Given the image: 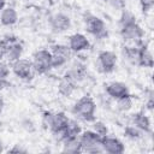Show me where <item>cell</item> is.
<instances>
[{
  "instance_id": "obj_1",
  "label": "cell",
  "mask_w": 154,
  "mask_h": 154,
  "mask_svg": "<svg viewBox=\"0 0 154 154\" xmlns=\"http://www.w3.org/2000/svg\"><path fill=\"white\" fill-rule=\"evenodd\" d=\"M71 111L77 118L84 122H94L95 112H96V103L90 96H82L73 103Z\"/></svg>"
},
{
  "instance_id": "obj_2",
  "label": "cell",
  "mask_w": 154,
  "mask_h": 154,
  "mask_svg": "<svg viewBox=\"0 0 154 154\" xmlns=\"http://www.w3.org/2000/svg\"><path fill=\"white\" fill-rule=\"evenodd\" d=\"M70 118L64 112H45L43 123L54 135H61L69 123Z\"/></svg>"
},
{
  "instance_id": "obj_3",
  "label": "cell",
  "mask_w": 154,
  "mask_h": 154,
  "mask_svg": "<svg viewBox=\"0 0 154 154\" xmlns=\"http://www.w3.org/2000/svg\"><path fill=\"white\" fill-rule=\"evenodd\" d=\"M79 141L82 144V152L90 154L103 153L101 146L102 137L99 136L93 130H84V131L82 130V132L79 134Z\"/></svg>"
},
{
  "instance_id": "obj_4",
  "label": "cell",
  "mask_w": 154,
  "mask_h": 154,
  "mask_svg": "<svg viewBox=\"0 0 154 154\" xmlns=\"http://www.w3.org/2000/svg\"><path fill=\"white\" fill-rule=\"evenodd\" d=\"M32 67L36 73L43 75L51 71L52 67V53L49 49H38L32 54Z\"/></svg>"
},
{
  "instance_id": "obj_5",
  "label": "cell",
  "mask_w": 154,
  "mask_h": 154,
  "mask_svg": "<svg viewBox=\"0 0 154 154\" xmlns=\"http://www.w3.org/2000/svg\"><path fill=\"white\" fill-rule=\"evenodd\" d=\"M118 57L112 51H101L96 58V67L102 73H111L116 70Z\"/></svg>"
},
{
  "instance_id": "obj_6",
  "label": "cell",
  "mask_w": 154,
  "mask_h": 154,
  "mask_svg": "<svg viewBox=\"0 0 154 154\" xmlns=\"http://www.w3.org/2000/svg\"><path fill=\"white\" fill-rule=\"evenodd\" d=\"M51 53H52V67L53 69L65 66L70 61L71 55H72V52L67 45H54L52 46Z\"/></svg>"
},
{
  "instance_id": "obj_7",
  "label": "cell",
  "mask_w": 154,
  "mask_h": 154,
  "mask_svg": "<svg viewBox=\"0 0 154 154\" xmlns=\"http://www.w3.org/2000/svg\"><path fill=\"white\" fill-rule=\"evenodd\" d=\"M85 30L97 40H102L108 36L105 22L96 16H89L85 19Z\"/></svg>"
},
{
  "instance_id": "obj_8",
  "label": "cell",
  "mask_w": 154,
  "mask_h": 154,
  "mask_svg": "<svg viewBox=\"0 0 154 154\" xmlns=\"http://www.w3.org/2000/svg\"><path fill=\"white\" fill-rule=\"evenodd\" d=\"M11 71L14 73L16 77L28 81L32 77V73H34L32 63H31V60L20 58L18 60L11 63Z\"/></svg>"
},
{
  "instance_id": "obj_9",
  "label": "cell",
  "mask_w": 154,
  "mask_h": 154,
  "mask_svg": "<svg viewBox=\"0 0 154 154\" xmlns=\"http://www.w3.org/2000/svg\"><path fill=\"white\" fill-rule=\"evenodd\" d=\"M48 23H49V26H51L52 31H54V32L67 31L71 28V24H72L70 16H67L66 13H63V12L53 13L48 19Z\"/></svg>"
},
{
  "instance_id": "obj_10",
  "label": "cell",
  "mask_w": 154,
  "mask_h": 154,
  "mask_svg": "<svg viewBox=\"0 0 154 154\" xmlns=\"http://www.w3.org/2000/svg\"><path fill=\"white\" fill-rule=\"evenodd\" d=\"M120 36L125 42H140L144 36L143 28L136 22L120 28Z\"/></svg>"
},
{
  "instance_id": "obj_11",
  "label": "cell",
  "mask_w": 154,
  "mask_h": 154,
  "mask_svg": "<svg viewBox=\"0 0 154 154\" xmlns=\"http://www.w3.org/2000/svg\"><path fill=\"white\" fill-rule=\"evenodd\" d=\"M101 146H102V150L103 153H108V154H123L125 152V144L123 143V141H120L117 137L113 136H105L102 137L101 141Z\"/></svg>"
},
{
  "instance_id": "obj_12",
  "label": "cell",
  "mask_w": 154,
  "mask_h": 154,
  "mask_svg": "<svg viewBox=\"0 0 154 154\" xmlns=\"http://www.w3.org/2000/svg\"><path fill=\"white\" fill-rule=\"evenodd\" d=\"M67 46L72 53H81L83 51L89 49L90 41L84 34L75 32L69 37V45Z\"/></svg>"
},
{
  "instance_id": "obj_13",
  "label": "cell",
  "mask_w": 154,
  "mask_h": 154,
  "mask_svg": "<svg viewBox=\"0 0 154 154\" xmlns=\"http://www.w3.org/2000/svg\"><path fill=\"white\" fill-rule=\"evenodd\" d=\"M105 93L113 100H117L124 95L130 94V89L126 83L120 81H113L105 85Z\"/></svg>"
},
{
  "instance_id": "obj_14",
  "label": "cell",
  "mask_w": 154,
  "mask_h": 154,
  "mask_svg": "<svg viewBox=\"0 0 154 154\" xmlns=\"http://www.w3.org/2000/svg\"><path fill=\"white\" fill-rule=\"evenodd\" d=\"M61 152L67 154H77L82 153V144L79 141V136H67L61 137Z\"/></svg>"
},
{
  "instance_id": "obj_15",
  "label": "cell",
  "mask_w": 154,
  "mask_h": 154,
  "mask_svg": "<svg viewBox=\"0 0 154 154\" xmlns=\"http://www.w3.org/2000/svg\"><path fill=\"white\" fill-rule=\"evenodd\" d=\"M85 76H87V67L81 63H75L73 65L70 66V69L66 71L64 77L71 79L72 82H75L77 84L78 82L83 81L85 78Z\"/></svg>"
},
{
  "instance_id": "obj_16",
  "label": "cell",
  "mask_w": 154,
  "mask_h": 154,
  "mask_svg": "<svg viewBox=\"0 0 154 154\" xmlns=\"http://www.w3.org/2000/svg\"><path fill=\"white\" fill-rule=\"evenodd\" d=\"M131 124H134L135 126H137V128H138L140 130H142L144 134H150V132H152L150 118H149L143 111L132 114V117H131Z\"/></svg>"
},
{
  "instance_id": "obj_17",
  "label": "cell",
  "mask_w": 154,
  "mask_h": 154,
  "mask_svg": "<svg viewBox=\"0 0 154 154\" xmlns=\"http://www.w3.org/2000/svg\"><path fill=\"white\" fill-rule=\"evenodd\" d=\"M23 52H24V47H23V45L19 41L8 43L7 45V48H6L5 59L11 64V63L20 59L22 55H23Z\"/></svg>"
},
{
  "instance_id": "obj_18",
  "label": "cell",
  "mask_w": 154,
  "mask_h": 154,
  "mask_svg": "<svg viewBox=\"0 0 154 154\" xmlns=\"http://www.w3.org/2000/svg\"><path fill=\"white\" fill-rule=\"evenodd\" d=\"M18 22V12L12 6H6L0 12V23L4 26H12Z\"/></svg>"
},
{
  "instance_id": "obj_19",
  "label": "cell",
  "mask_w": 154,
  "mask_h": 154,
  "mask_svg": "<svg viewBox=\"0 0 154 154\" xmlns=\"http://www.w3.org/2000/svg\"><path fill=\"white\" fill-rule=\"evenodd\" d=\"M153 64H154V59H153V54H152L150 49L147 47V45L142 43L140 46V53H138L137 65L150 69V67H153Z\"/></svg>"
},
{
  "instance_id": "obj_20",
  "label": "cell",
  "mask_w": 154,
  "mask_h": 154,
  "mask_svg": "<svg viewBox=\"0 0 154 154\" xmlns=\"http://www.w3.org/2000/svg\"><path fill=\"white\" fill-rule=\"evenodd\" d=\"M75 90H76V83L72 82L71 79H69L66 77H63L59 81V83H58V93L61 96L69 97L75 93Z\"/></svg>"
},
{
  "instance_id": "obj_21",
  "label": "cell",
  "mask_w": 154,
  "mask_h": 154,
  "mask_svg": "<svg viewBox=\"0 0 154 154\" xmlns=\"http://www.w3.org/2000/svg\"><path fill=\"white\" fill-rule=\"evenodd\" d=\"M116 107L119 112H123V113L131 111L134 107V97L130 94H128V95H124V96L117 99L116 100Z\"/></svg>"
},
{
  "instance_id": "obj_22",
  "label": "cell",
  "mask_w": 154,
  "mask_h": 154,
  "mask_svg": "<svg viewBox=\"0 0 154 154\" xmlns=\"http://www.w3.org/2000/svg\"><path fill=\"white\" fill-rule=\"evenodd\" d=\"M138 53H140V46H125L123 47L122 51L124 59H126L131 64H137Z\"/></svg>"
},
{
  "instance_id": "obj_23",
  "label": "cell",
  "mask_w": 154,
  "mask_h": 154,
  "mask_svg": "<svg viewBox=\"0 0 154 154\" xmlns=\"http://www.w3.org/2000/svg\"><path fill=\"white\" fill-rule=\"evenodd\" d=\"M81 132H82L81 124L76 119H70L65 130H64V132L60 135V138L61 137H67V136H79Z\"/></svg>"
},
{
  "instance_id": "obj_24",
  "label": "cell",
  "mask_w": 154,
  "mask_h": 154,
  "mask_svg": "<svg viewBox=\"0 0 154 154\" xmlns=\"http://www.w3.org/2000/svg\"><path fill=\"white\" fill-rule=\"evenodd\" d=\"M124 135H125L128 138L132 140V141H137V140H140V138L143 137L144 132H143L142 130H140L137 126H135L134 124H130V125L125 126V129H124Z\"/></svg>"
},
{
  "instance_id": "obj_25",
  "label": "cell",
  "mask_w": 154,
  "mask_h": 154,
  "mask_svg": "<svg viewBox=\"0 0 154 154\" xmlns=\"http://www.w3.org/2000/svg\"><path fill=\"white\" fill-rule=\"evenodd\" d=\"M136 17L135 14L131 12V11H128V10H123L122 11V14L119 17V26H125V25H129V24H132V23H136Z\"/></svg>"
},
{
  "instance_id": "obj_26",
  "label": "cell",
  "mask_w": 154,
  "mask_h": 154,
  "mask_svg": "<svg viewBox=\"0 0 154 154\" xmlns=\"http://www.w3.org/2000/svg\"><path fill=\"white\" fill-rule=\"evenodd\" d=\"M91 123H93L91 130H93L94 132H96L99 136L105 137V136L108 135V126H107L103 122H101V120H94V122H91Z\"/></svg>"
},
{
  "instance_id": "obj_27",
  "label": "cell",
  "mask_w": 154,
  "mask_h": 154,
  "mask_svg": "<svg viewBox=\"0 0 154 154\" xmlns=\"http://www.w3.org/2000/svg\"><path fill=\"white\" fill-rule=\"evenodd\" d=\"M11 72V64L8 61L0 60V78H7Z\"/></svg>"
},
{
  "instance_id": "obj_28",
  "label": "cell",
  "mask_w": 154,
  "mask_h": 154,
  "mask_svg": "<svg viewBox=\"0 0 154 154\" xmlns=\"http://www.w3.org/2000/svg\"><path fill=\"white\" fill-rule=\"evenodd\" d=\"M138 1H140V5H141L143 12H148L153 8L154 0H138Z\"/></svg>"
},
{
  "instance_id": "obj_29",
  "label": "cell",
  "mask_w": 154,
  "mask_h": 154,
  "mask_svg": "<svg viewBox=\"0 0 154 154\" xmlns=\"http://www.w3.org/2000/svg\"><path fill=\"white\" fill-rule=\"evenodd\" d=\"M153 106H154V97H153V91L150 90L148 96H147V101H146V108L148 111H152L153 109Z\"/></svg>"
},
{
  "instance_id": "obj_30",
  "label": "cell",
  "mask_w": 154,
  "mask_h": 154,
  "mask_svg": "<svg viewBox=\"0 0 154 154\" xmlns=\"http://www.w3.org/2000/svg\"><path fill=\"white\" fill-rule=\"evenodd\" d=\"M8 153H26V149L20 144H14L11 149H8Z\"/></svg>"
},
{
  "instance_id": "obj_31",
  "label": "cell",
  "mask_w": 154,
  "mask_h": 154,
  "mask_svg": "<svg viewBox=\"0 0 154 154\" xmlns=\"http://www.w3.org/2000/svg\"><path fill=\"white\" fill-rule=\"evenodd\" d=\"M6 48H7V43L1 38V40H0V60H2V59L5 58Z\"/></svg>"
},
{
  "instance_id": "obj_32",
  "label": "cell",
  "mask_w": 154,
  "mask_h": 154,
  "mask_svg": "<svg viewBox=\"0 0 154 154\" xmlns=\"http://www.w3.org/2000/svg\"><path fill=\"white\" fill-rule=\"evenodd\" d=\"M8 85V82H7V78H0V93Z\"/></svg>"
},
{
  "instance_id": "obj_33",
  "label": "cell",
  "mask_w": 154,
  "mask_h": 154,
  "mask_svg": "<svg viewBox=\"0 0 154 154\" xmlns=\"http://www.w3.org/2000/svg\"><path fill=\"white\" fill-rule=\"evenodd\" d=\"M4 107H5V100H4V97L0 95V114H1V112L4 111Z\"/></svg>"
},
{
  "instance_id": "obj_34",
  "label": "cell",
  "mask_w": 154,
  "mask_h": 154,
  "mask_svg": "<svg viewBox=\"0 0 154 154\" xmlns=\"http://www.w3.org/2000/svg\"><path fill=\"white\" fill-rule=\"evenodd\" d=\"M6 7V0H0V12Z\"/></svg>"
},
{
  "instance_id": "obj_35",
  "label": "cell",
  "mask_w": 154,
  "mask_h": 154,
  "mask_svg": "<svg viewBox=\"0 0 154 154\" xmlns=\"http://www.w3.org/2000/svg\"><path fill=\"white\" fill-rule=\"evenodd\" d=\"M5 150V144H4V141L0 138V153H2Z\"/></svg>"
},
{
  "instance_id": "obj_36",
  "label": "cell",
  "mask_w": 154,
  "mask_h": 154,
  "mask_svg": "<svg viewBox=\"0 0 154 154\" xmlns=\"http://www.w3.org/2000/svg\"><path fill=\"white\" fill-rule=\"evenodd\" d=\"M105 1H109V0H105Z\"/></svg>"
}]
</instances>
